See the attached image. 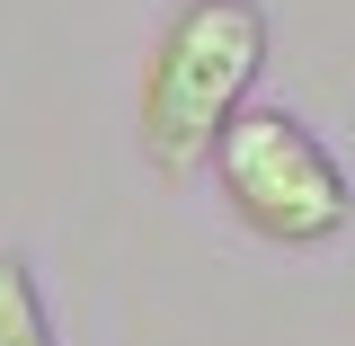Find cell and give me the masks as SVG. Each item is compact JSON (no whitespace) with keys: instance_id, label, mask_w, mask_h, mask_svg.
Segmentation results:
<instances>
[{"instance_id":"2","label":"cell","mask_w":355,"mask_h":346,"mask_svg":"<svg viewBox=\"0 0 355 346\" xmlns=\"http://www.w3.org/2000/svg\"><path fill=\"white\" fill-rule=\"evenodd\" d=\"M214 178L249 214V231L284 240V249H320L355 222V187L284 107H240L214 142Z\"/></svg>"},{"instance_id":"1","label":"cell","mask_w":355,"mask_h":346,"mask_svg":"<svg viewBox=\"0 0 355 346\" xmlns=\"http://www.w3.org/2000/svg\"><path fill=\"white\" fill-rule=\"evenodd\" d=\"M266 62V18L249 0H187L178 27L151 53L142 80V151L160 178H196L214 160L222 125L249 107V80Z\"/></svg>"},{"instance_id":"3","label":"cell","mask_w":355,"mask_h":346,"mask_svg":"<svg viewBox=\"0 0 355 346\" xmlns=\"http://www.w3.org/2000/svg\"><path fill=\"white\" fill-rule=\"evenodd\" d=\"M0 346H53L44 302H36V275H27V258H9V249H0Z\"/></svg>"}]
</instances>
